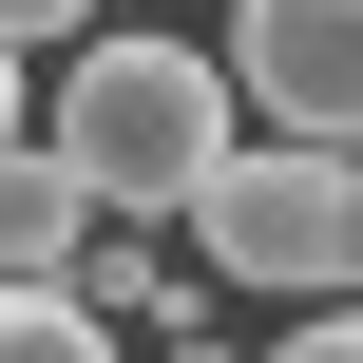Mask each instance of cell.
<instances>
[{
    "mask_svg": "<svg viewBox=\"0 0 363 363\" xmlns=\"http://www.w3.org/2000/svg\"><path fill=\"white\" fill-rule=\"evenodd\" d=\"M230 115H249V77H230L211 38L115 19V38L57 57V153H77V191H96L115 230H191V211L230 191V153H249Z\"/></svg>",
    "mask_w": 363,
    "mask_h": 363,
    "instance_id": "cell-1",
    "label": "cell"
},
{
    "mask_svg": "<svg viewBox=\"0 0 363 363\" xmlns=\"http://www.w3.org/2000/svg\"><path fill=\"white\" fill-rule=\"evenodd\" d=\"M191 268H211V287H287V306H363V153L249 134L230 191L191 211Z\"/></svg>",
    "mask_w": 363,
    "mask_h": 363,
    "instance_id": "cell-2",
    "label": "cell"
},
{
    "mask_svg": "<svg viewBox=\"0 0 363 363\" xmlns=\"http://www.w3.org/2000/svg\"><path fill=\"white\" fill-rule=\"evenodd\" d=\"M230 77H249L268 134L363 153V0H230Z\"/></svg>",
    "mask_w": 363,
    "mask_h": 363,
    "instance_id": "cell-3",
    "label": "cell"
},
{
    "mask_svg": "<svg viewBox=\"0 0 363 363\" xmlns=\"http://www.w3.org/2000/svg\"><path fill=\"white\" fill-rule=\"evenodd\" d=\"M96 230H115V211L77 191V153H57V134H38V153H0V287H77V268H96Z\"/></svg>",
    "mask_w": 363,
    "mask_h": 363,
    "instance_id": "cell-4",
    "label": "cell"
},
{
    "mask_svg": "<svg viewBox=\"0 0 363 363\" xmlns=\"http://www.w3.org/2000/svg\"><path fill=\"white\" fill-rule=\"evenodd\" d=\"M191 287H211V268H191L172 230H96V268H77V306H96L115 345H172V325H191Z\"/></svg>",
    "mask_w": 363,
    "mask_h": 363,
    "instance_id": "cell-5",
    "label": "cell"
},
{
    "mask_svg": "<svg viewBox=\"0 0 363 363\" xmlns=\"http://www.w3.org/2000/svg\"><path fill=\"white\" fill-rule=\"evenodd\" d=\"M0 363H134V345H115L77 287H0Z\"/></svg>",
    "mask_w": 363,
    "mask_h": 363,
    "instance_id": "cell-6",
    "label": "cell"
},
{
    "mask_svg": "<svg viewBox=\"0 0 363 363\" xmlns=\"http://www.w3.org/2000/svg\"><path fill=\"white\" fill-rule=\"evenodd\" d=\"M0 38H19V57H77V38H115V19H96V0H0Z\"/></svg>",
    "mask_w": 363,
    "mask_h": 363,
    "instance_id": "cell-7",
    "label": "cell"
},
{
    "mask_svg": "<svg viewBox=\"0 0 363 363\" xmlns=\"http://www.w3.org/2000/svg\"><path fill=\"white\" fill-rule=\"evenodd\" d=\"M268 363H363V306H306V325H287Z\"/></svg>",
    "mask_w": 363,
    "mask_h": 363,
    "instance_id": "cell-8",
    "label": "cell"
},
{
    "mask_svg": "<svg viewBox=\"0 0 363 363\" xmlns=\"http://www.w3.org/2000/svg\"><path fill=\"white\" fill-rule=\"evenodd\" d=\"M0 153H38V96H19V38H0Z\"/></svg>",
    "mask_w": 363,
    "mask_h": 363,
    "instance_id": "cell-9",
    "label": "cell"
},
{
    "mask_svg": "<svg viewBox=\"0 0 363 363\" xmlns=\"http://www.w3.org/2000/svg\"><path fill=\"white\" fill-rule=\"evenodd\" d=\"M134 363H249V345H211V325H172V345H134Z\"/></svg>",
    "mask_w": 363,
    "mask_h": 363,
    "instance_id": "cell-10",
    "label": "cell"
}]
</instances>
